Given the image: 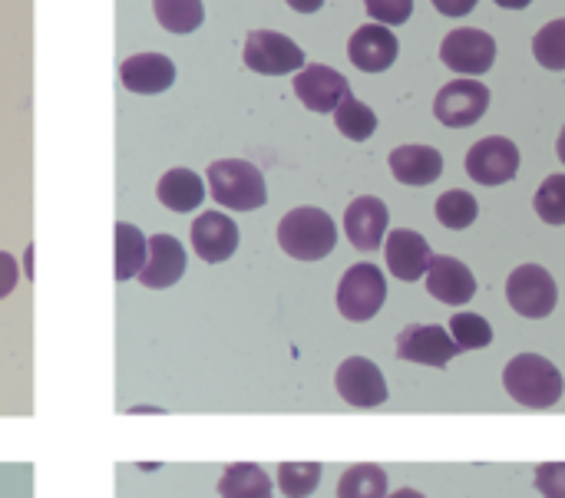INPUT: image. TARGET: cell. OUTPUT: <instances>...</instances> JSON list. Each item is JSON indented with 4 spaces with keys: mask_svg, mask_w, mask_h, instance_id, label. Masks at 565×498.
I'll return each mask as SVG.
<instances>
[{
    "mask_svg": "<svg viewBox=\"0 0 565 498\" xmlns=\"http://www.w3.org/2000/svg\"><path fill=\"white\" fill-rule=\"evenodd\" d=\"M556 152H559V159H563V165H565V129L559 132V142H556Z\"/></svg>",
    "mask_w": 565,
    "mask_h": 498,
    "instance_id": "obj_39",
    "label": "cell"
},
{
    "mask_svg": "<svg viewBox=\"0 0 565 498\" xmlns=\"http://www.w3.org/2000/svg\"><path fill=\"white\" fill-rule=\"evenodd\" d=\"M334 383H338L341 400L358 410H374L387 400V380H384L381 367L371 364L367 357H348L338 367Z\"/></svg>",
    "mask_w": 565,
    "mask_h": 498,
    "instance_id": "obj_10",
    "label": "cell"
},
{
    "mask_svg": "<svg viewBox=\"0 0 565 498\" xmlns=\"http://www.w3.org/2000/svg\"><path fill=\"white\" fill-rule=\"evenodd\" d=\"M477 215H480V205H477V198H473L470 192H463V188H450V192H444V195L437 198V221L447 225V228H454V231L470 228V225L477 221Z\"/></svg>",
    "mask_w": 565,
    "mask_h": 498,
    "instance_id": "obj_27",
    "label": "cell"
},
{
    "mask_svg": "<svg viewBox=\"0 0 565 498\" xmlns=\"http://www.w3.org/2000/svg\"><path fill=\"white\" fill-rule=\"evenodd\" d=\"M245 66L265 76H285L305 66V50L278 30H252L245 40Z\"/></svg>",
    "mask_w": 565,
    "mask_h": 498,
    "instance_id": "obj_6",
    "label": "cell"
},
{
    "mask_svg": "<svg viewBox=\"0 0 565 498\" xmlns=\"http://www.w3.org/2000/svg\"><path fill=\"white\" fill-rule=\"evenodd\" d=\"M427 291L440 304H454V307L470 304L477 294V278L463 261H457L450 255H437L427 264Z\"/></svg>",
    "mask_w": 565,
    "mask_h": 498,
    "instance_id": "obj_14",
    "label": "cell"
},
{
    "mask_svg": "<svg viewBox=\"0 0 565 498\" xmlns=\"http://www.w3.org/2000/svg\"><path fill=\"white\" fill-rule=\"evenodd\" d=\"M334 126H338L341 136H348V139H354V142H364V139L374 136L377 116H374V109H371L367 102H361V99H354V96H344V99L338 102V109H334Z\"/></svg>",
    "mask_w": 565,
    "mask_h": 498,
    "instance_id": "obj_25",
    "label": "cell"
},
{
    "mask_svg": "<svg viewBox=\"0 0 565 498\" xmlns=\"http://www.w3.org/2000/svg\"><path fill=\"white\" fill-rule=\"evenodd\" d=\"M321 3L324 0H288V7L298 10V13H315V10H321Z\"/></svg>",
    "mask_w": 565,
    "mask_h": 498,
    "instance_id": "obj_36",
    "label": "cell"
},
{
    "mask_svg": "<svg viewBox=\"0 0 565 498\" xmlns=\"http://www.w3.org/2000/svg\"><path fill=\"white\" fill-rule=\"evenodd\" d=\"M507 301L520 317L530 321H543L556 311L559 301V288L553 281V274L540 264H523L510 274L507 281Z\"/></svg>",
    "mask_w": 565,
    "mask_h": 498,
    "instance_id": "obj_5",
    "label": "cell"
},
{
    "mask_svg": "<svg viewBox=\"0 0 565 498\" xmlns=\"http://www.w3.org/2000/svg\"><path fill=\"white\" fill-rule=\"evenodd\" d=\"M119 79H122V86L129 93L156 96V93H166L175 83V66L162 53H136V56L122 59Z\"/></svg>",
    "mask_w": 565,
    "mask_h": 498,
    "instance_id": "obj_18",
    "label": "cell"
},
{
    "mask_svg": "<svg viewBox=\"0 0 565 498\" xmlns=\"http://www.w3.org/2000/svg\"><path fill=\"white\" fill-rule=\"evenodd\" d=\"M384 255H387V268L394 278L401 281H417L427 274V264H430V245L424 235L411 231V228H397L387 235V245H384Z\"/></svg>",
    "mask_w": 565,
    "mask_h": 498,
    "instance_id": "obj_19",
    "label": "cell"
},
{
    "mask_svg": "<svg viewBox=\"0 0 565 498\" xmlns=\"http://www.w3.org/2000/svg\"><path fill=\"white\" fill-rule=\"evenodd\" d=\"M507 393L526 410H550L563 397V374L540 354H520L503 370Z\"/></svg>",
    "mask_w": 565,
    "mask_h": 498,
    "instance_id": "obj_2",
    "label": "cell"
},
{
    "mask_svg": "<svg viewBox=\"0 0 565 498\" xmlns=\"http://www.w3.org/2000/svg\"><path fill=\"white\" fill-rule=\"evenodd\" d=\"M384 301H387V281H384V271L377 264L348 268V274L338 284V311L348 321L364 324V321L377 317Z\"/></svg>",
    "mask_w": 565,
    "mask_h": 498,
    "instance_id": "obj_4",
    "label": "cell"
},
{
    "mask_svg": "<svg viewBox=\"0 0 565 498\" xmlns=\"http://www.w3.org/2000/svg\"><path fill=\"white\" fill-rule=\"evenodd\" d=\"M222 498H271V479L255 463H235L218 479Z\"/></svg>",
    "mask_w": 565,
    "mask_h": 498,
    "instance_id": "obj_22",
    "label": "cell"
},
{
    "mask_svg": "<svg viewBox=\"0 0 565 498\" xmlns=\"http://www.w3.org/2000/svg\"><path fill=\"white\" fill-rule=\"evenodd\" d=\"M17 278H20V274H17V261H13L10 255L0 251V297H7V294L17 288Z\"/></svg>",
    "mask_w": 565,
    "mask_h": 498,
    "instance_id": "obj_34",
    "label": "cell"
},
{
    "mask_svg": "<svg viewBox=\"0 0 565 498\" xmlns=\"http://www.w3.org/2000/svg\"><path fill=\"white\" fill-rule=\"evenodd\" d=\"M391 172L404 185H430L444 175V155L434 145H397L391 152Z\"/></svg>",
    "mask_w": 565,
    "mask_h": 498,
    "instance_id": "obj_20",
    "label": "cell"
},
{
    "mask_svg": "<svg viewBox=\"0 0 565 498\" xmlns=\"http://www.w3.org/2000/svg\"><path fill=\"white\" fill-rule=\"evenodd\" d=\"M159 202L169 208V212H195L202 202H205V185L195 172L189 169H172L159 178V188H156Z\"/></svg>",
    "mask_w": 565,
    "mask_h": 498,
    "instance_id": "obj_21",
    "label": "cell"
},
{
    "mask_svg": "<svg viewBox=\"0 0 565 498\" xmlns=\"http://www.w3.org/2000/svg\"><path fill=\"white\" fill-rule=\"evenodd\" d=\"M533 205H536V215L546 225H565V175H550L540 185Z\"/></svg>",
    "mask_w": 565,
    "mask_h": 498,
    "instance_id": "obj_31",
    "label": "cell"
},
{
    "mask_svg": "<svg viewBox=\"0 0 565 498\" xmlns=\"http://www.w3.org/2000/svg\"><path fill=\"white\" fill-rule=\"evenodd\" d=\"M295 93H298V99H301L311 112H334L338 102H341L344 96H351V83H348L338 69L315 63V66H305V69L295 76Z\"/></svg>",
    "mask_w": 565,
    "mask_h": 498,
    "instance_id": "obj_12",
    "label": "cell"
},
{
    "mask_svg": "<svg viewBox=\"0 0 565 498\" xmlns=\"http://www.w3.org/2000/svg\"><path fill=\"white\" fill-rule=\"evenodd\" d=\"M146 245H149V251H146L139 281L152 291L172 288L185 274V248L172 235H152V238H146Z\"/></svg>",
    "mask_w": 565,
    "mask_h": 498,
    "instance_id": "obj_17",
    "label": "cell"
},
{
    "mask_svg": "<svg viewBox=\"0 0 565 498\" xmlns=\"http://www.w3.org/2000/svg\"><path fill=\"white\" fill-rule=\"evenodd\" d=\"M209 188L222 208L255 212L268 202L265 175L245 159H218L209 165Z\"/></svg>",
    "mask_w": 565,
    "mask_h": 498,
    "instance_id": "obj_3",
    "label": "cell"
},
{
    "mask_svg": "<svg viewBox=\"0 0 565 498\" xmlns=\"http://www.w3.org/2000/svg\"><path fill=\"white\" fill-rule=\"evenodd\" d=\"M278 245L295 261H321L338 245V225L328 212L305 205V208H295L281 218Z\"/></svg>",
    "mask_w": 565,
    "mask_h": 498,
    "instance_id": "obj_1",
    "label": "cell"
},
{
    "mask_svg": "<svg viewBox=\"0 0 565 498\" xmlns=\"http://www.w3.org/2000/svg\"><path fill=\"white\" fill-rule=\"evenodd\" d=\"M321 483V463H281L278 489L285 498H308Z\"/></svg>",
    "mask_w": 565,
    "mask_h": 498,
    "instance_id": "obj_28",
    "label": "cell"
},
{
    "mask_svg": "<svg viewBox=\"0 0 565 498\" xmlns=\"http://www.w3.org/2000/svg\"><path fill=\"white\" fill-rule=\"evenodd\" d=\"M460 354L457 340L437 324H411L397 337V357L424 367H447Z\"/></svg>",
    "mask_w": 565,
    "mask_h": 498,
    "instance_id": "obj_11",
    "label": "cell"
},
{
    "mask_svg": "<svg viewBox=\"0 0 565 498\" xmlns=\"http://www.w3.org/2000/svg\"><path fill=\"white\" fill-rule=\"evenodd\" d=\"M467 172L480 185L513 182L520 172V149L507 136H487L473 142V149L467 152Z\"/></svg>",
    "mask_w": 565,
    "mask_h": 498,
    "instance_id": "obj_8",
    "label": "cell"
},
{
    "mask_svg": "<svg viewBox=\"0 0 565 498\" xmlns=\"http://www.w3.org/2000/svg\"><path fill=\"white\" fill-rule=\"evenodd\" d=\"M434 7H437V13H444V17H463V13H470L473 7H477V0H430Z\"/></svg>",
    "mask_w": 565,
    "mask_h": 498,
    "instance_id": "obj_35",
    "label": "cell"
},
{
    "mask_svg": "<svg viewBox=\"0 0 565 498\" xmlns=\"http://www.w3.org/2000/svg\"><path fill=\"white\" fill-rule=\"evenodd\" d=\"M338 498H387V473L374 463L351 466L338 483Z\"/></svg>",
    "mask_w": 565,
    "mask_h": 498,
    "instance_id": "obj_24",
    "label": "cell"
},
{
    "mask_svg": "<svg viewBox=\"0 0 565 498\" xmlns=\"http://www.w3.org/2000/svg\"><path fill=\"white\" fill-rule=\"evenodd\" d=\"M533 56H536L546 69H565V20L546 23V26L533 36Z\"/></svg>",
    "mask_w": 565,
    "mask_h": 498,
    "instance_id": "obj_30",
    "label": "cell"
},
{
    "mask_svg": "<svg viewBox=\"0 0 565 498\" xmlns=\"http://www.w3.org/2000/svg\"><path fill=\"white\" fill-rule=\"evenodd\" d=\"M493 3H500V7H507V10H523V7H530L533 0H493Z\"/></svg>",
    "mask_w": 565,
    "mask_h": 498,
    "instance_id": "obj_37",
    "label": "cell"
},
{
    "mask_svg": "<svg viewBox=\"0 0 565 498\" xmlns=\"http://www.w3.org/2000/svg\"><path fill=\"white\" fill-rule=\"evenodd\" d=\"M536 489L546 498H565V463H543L536 469Z\"/></svg>",
    "mask_w": 565,
    "mask_h": 498,
    "instance_id": "obj_33",
    "label": "cell"
},
{
    "mask_svg": "<svg viewBox=\"0 0 565 498\" xmlns=\"http://www.w3.org/2000/svg\"><path fill=\"white\" fill-rule=\"evenodd\" d=\"M440 59L463 76H480L493 66L497 59V40L483 30L463 26L447 33V40L440 43Z\"/></svg>",
    "mask_w": 565,
    "mask_h": 498,
    "instance_id": "obj_9",
    "label": "cell"
},
{
    "mask_svg": "<svg viewBox=\"0 0 565 498\" xmlns=\"http://www.w3.org/2000/svg\"><path fill=\"white\" fill-rule=\"evenodd\" d=\"M192 248L202 261L222 264L238 251V225L222 212H205L192 225Z\"/></svg>",
    "mask_w": 565,
    "mask_h": 498,
    "instance_id": "obj_16",
    "label": "cell"
},
{
    "mask_svg": "<svg viewBox=\"0 0 565 498\" xmlns=\"http://www.w3.org/2000/svg\"><path fill=\"white\" fill-rule=\"evenodd\" d=\"M450 331H454V340H457L460 350H483V347H490V340H493L490 321L480 317V314H467V311H463V314H454Z\"/></svg>",
    "mask_w": 565,
    "mask_h": 498,
    "instance_id": "obj_29",
    "label": "cell"
},
{
    "mask_svg": "<svg viewBox=\"0 0 565 498\" xmlns=\"http://www.w3.org/2000/svg\"><path fill=\"white\" fill-rule=\"evenodd\" d=\"M146 235L129 225V221H119L116 225V281H132L139 278L142 264H146Z\"/></svg>",
    "mask_w": 565,
    "mask_h": 498,
    "instance_id": "obj_23",
    "label": "cell"
},
{
    "mask_svg": "<svg viewBox=\"0 0 565 498\" xmlns=\"http://www.w3.org/2000/svg\"><path fill=\"white\" fill-rule=\"evenodd\" d=\"M152 10L169 33H192L205 20L202 0H152Z\"/></svg>",
    "mask_w": 565,
    "mask_h": 498,
    "instance_id": "obj_26",
    "label": "cell"
},
{
    "mask_svg": "<svg viewBox=\"0 0 565 498\" xmlns=\"http://www.w3.org/2000/svg\"><path fill=\"white\" fill-rule=\"evenodd\" d=\"M364 7L384 26H401L414 13V0H364Z\"/></svg>",
    "mask_w": 565,
    "mask_h": 498,
    "instance_id": "obj_32",
    "label": "cell"
},
{
    "mask_svg": "<svg viewBox=\"0 0 565 498\" xmlns=\"http://www.w3.org/2000/svg\"><path fill=\"white\" fill-rule=\"evenodd\" d=\"M397 53H401V43L384 23H367V26L354 30L351 43H348L351 63L364 73H384L387 66H394Z\"/></svg>",
    "mask_w": 565,
    "mask_h": 498,
    "instance_id": "obj_15",
    "label": "cell"
},
{
    "mask_svg": "<svg viewBox=\"0 0 565 498\" xmlns=\"http://www.w3.org/2000/svg\"><path fill=\"white\" fill-rule=\"evenodd\" d=\"M387 498H424L417 489H397L394 496H387Z\"/></svg>",
    "mask_w": 565,
    "mask_h": 498,
    "instance_id": "obj_38",
    "label": "cell"
},
{
    "mask_svg": "<svg viewBox=\"0 0 565 498\" xmlns=\"http://www.w3.org/2000/svg\"><path fill=\"white\" fill-rule=\"evenodd\" d=\"M490 109V89L480 79H454L434 99V116L447 129H467Z\"/></svg>",
    "mask_w": 565,
    "mask_h": 498,
    "instance_id": "obj_7",
    "label": "cell"
},
{
    "mask_svg": "<svg viewBox=\"0 0 565 498\" xmlns=\"http://www.w3.org/2000/svg\"><path fill=\"white\" fill-rule=\"evenodd\" d=\"M391 225V212L381 198L374 195H364V198H354L344 212V231H348V241L358 248V251H377L384 245V231Z\"/></svg>",
    "mask_w": 565,
    "mask_h": 498,
    "instance_id": "obj_13",
    "label": "cell"
}]
</instances>
